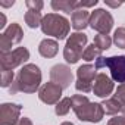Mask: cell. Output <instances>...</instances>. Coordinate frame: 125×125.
I'll list each match as a JSON object with an SVG mask.
<instances>
[{"instance_id":"cell-1","label":"cell","mask_w":125,"mask_h":125,"mask_svg":"<svg viewBox=\"0 0 125 125\" xmlns=\"http://www.w3.org/2000/svg\"><path fill=\"white\" fill-rule=\"evenodd\" d=\"M40 84H41L40 68L34 63H27L18 72L13 84L9 87V91H10V94H16L18 91L31 94V93H35L37 90H40Z\"/></svg>"},{"instance_id":"cell-2","label":"cell","mask_w":125,"mask_h":125,"mask_svg":"<svg viewBox=\"0 0 125 125\" xmlns=\"http://www.w3.org/2000/svg\"><path fill=\"white\" fill-rule=\"evenodd\" d=\"M72 99V109L80 121L85 122H100L104 116L102 103H93L84 94H75Z\"/></svg>"},{"instance_id":"cell-3","label":"cell","mask_w":125,"mask_h":125,"mask_svg":"<svg viewBox=\"0 0 125 125\" xmlns=\"http://www.w3.org/2000/svg\"><path fill=\"white\" fill-rule=\"evenodd\" d=\"M41 31L46 35H52L57 40H63L69 35L71 24L69 21L59 13H47L41 21Z\"/></svg>"},{"instance_id":"cell-4","label":"cell","mask_w":125,"mask_h":125,"mask_svg":"<svg viewBox=\"0 0 125 125\" xmlns=\"http://www.w3.org/2000/svg\"><path fill=\"white\" fill-rule=\"evenodd\" d=\"M87 34L84 32H72L69 38L66 40V44L63 47V59L68 63H77L83 57V53L87 47Z\"/></svg>"},{"instance_id":"cell-5","label":"cell","mask_w":125,"mask_h":125,"mask_svg":"<svg viewBox=\"0 0 125 125\" xmlns=\"http://www.w3.org/2000/svg\"><path fill=\"white\" fill-rule=\"evenodd\" d=\"M96 69L100 68H109L110 71V78L115 83H125V54L121 56H110V57H103L100 56L96 60Z\"/></svg>"},{"instance_id":"cell-6","label":"cell","mask_w":125,"mask_h":125,"mask_svg":"<svg viewBox=\"0 0 125 125\" xmlns=\"http://www.w3.org/2000/svg\"><path fill=\"white\" fill-rule=\"evenodd\" d=\"M30 59V52L27 47H16L8 53H0V66L2 69L13 71L15 68L24 65Z\"/></svg>"},{"instance_id":"cell-7","label":"cell","mask_w":125,"mask_h":125,"mask_svg":"<svg viewBox=\"0 0 125 125\" xmlns=\"http://www.w3.org/2000/svg\"><path fill=\"white\" fill-rule=\"evenodd\" d=\"M97 77V69L94 65L85 63L81 65L77 69V83H75V88L81 93H90L93 91V84L94 80Z\"/></svg>"},{"instance_id":"cell-8","label":"cell","mask_w":125,"mask_h":125,"mask_svg":"<svg viewBox=\"0 0 125 125\" xmlns=\"http://www.w3.org/2000/svg\"><path fill=\"white\" fill-rule=\"evenodd\" d=\"M22 38H24V31H22L21 25L16 24V22L10 24L2 34H0V52L2 53L10 52L12 46L21 43Z\"/></svg>"},{"instance_id":"cell-9","label":"cell","mask_w":125,"mask_h":125,"mask_svg":"<svg viewBox=\"0 0 125 125\" xmlns=\"http://www.w3.org/2000/svg\"><path fill=\"white\" fill-rule=\"evenodd\" d=\"M90 27L99 34H109L113 27V16L104 9H96L90 15Z\"/></svg>"},{"instance_id":"cell-10","label":"cell","mask_w":125,"mask_h":125,"mask_svg":"<svg viewBox=\"0 0 125 125\" xmlns=\"http://www.w3.org/2000/svg\"><path fill=\"white\" fill-rule=\"evenodd\" d=\"M50 80H52V83L60 85L62 88L65 90L74 81V74H72L69 66L57 63V65L52 66V69H50Z\"/></svg>"},{"instance_id":"cell-11","label":"cell","mask_w":125,"mask_h":125,"mask_svg":"<svg viewBox=\"0 0 125 125\" xmlns=\"http://www.w3.org/2000/svg\"><path fill=\"white\" fill-rule=\"evenodd\" d=\"M62 91H63V88H62L60 85L54 84V83H46L40 87L38 90V99L46 103V104H57L62 99Z\"/></svg>"},{"instance_id":"cell-12","label":"cell","mask_w":125,"mask_h":125,"mask_svg":"<svg viewBox=\"0 0 125 125\" xmlns=\"http://www.w3.org/2000/svg\"><path fill=\"white\" fill-rule=\"evenodd\" d=\"M22 106L16 103H3L0 106V125H18Z\"/></svg>"},{"instance_id":"cell-13","label":"cell","mask_w":125,"mask_h":125,"mask_svg":"<svg viewBox=\"0 0 125 125\" xmlns=\"http://www.w3.org/2000/svg\"><path fill=\"white\" fill-rule=\"evenodd\" d=\"M113 88H115V84H113V80L109 75H106L103 72L97 74V77L94 80V84H93V93L97 97L107 99L112 94Z\"/></svg>"},{"instance_id":"cell-14","label":"cell","mask_w":125,"mask_h":125,"mask_svg":"<svg viewBox=\"0 0 125 125\" xmlns=\"http://www.w3.org/2000/svg\"><path fill=\"white\" fill-rule=\"evenodd\" d=\"M90 15L91 13L85 9H78L71 15V25L77 30V32H83V30L90 25Z\"/></svg>"},{"instance_id":"cell-15","label":"cell","mask_w":125,"mask_h":125,"mask_svg":"<svg viewBox=\"0 0 125 125\" xmlns=\"http://www.w3.org/2000/svg\"><path fill=\"white\" fill-rule=\"evenodd\" d=\"M59 52V44L56 40H52V38H44L40 44H38V53L43 56V57H54Z\"/></svg>"},{"instance_id":"cell-16","label":"cell","mask_w":125,"mask_h":125,"mask_svg":"<svg viewBox=\"0 0 125 125\" xmlns=\"http://www.w3.org/2000/svg\"><path fill=\"white\" fill-rule=\"evenodd\" d=\"M50 5L53 10H57V12L74 13L75 10H78V2H75V0H53Z\"/></svg>"},{"instance_id":"cell-17","label":"cell","mask_w":125,"mask_h":125,"mask_svg":"<svg viewBox=\"0 0 125 125\" xmlns=\"http://www.w3.org/2000/svg\"><path fill=\"white\" fill-rule=\"evenodd\" d=\"M102 106H103V110L106 115H118L119 112H122V109L125 106H122L115 97H109V99H104L102 102Z\"/></svg>"},{"instance_id":"cell-18","label":"cell","mask_w":125,"mask_h":125,"mask_svg":"<svg viewBox=\"0 0 125 125\" xmlns=\"http://www.w3.org/2000/svg\"><path fill=\"white\" fill-rule=\"evenodd\" d=\"M44 16H41V12H35V10H27L25 12V24L30 27V28H38L41 27V21H43Z\"/></svg>"},{"instance_id":"cell-19","label":"cell","mask_w":125,"mask_h":125,"mask_svg":"<svg viewBox=\"0 0 125 125\" xmlns=\"http://www.w3.org/2000/svg\"><path fill=\"white\" fill-rule=\"evenodd\" d=\"M71 109H72V99H71V97H63V99H62V100L56 104L54 112H56V115H59V116H63V115H66Z\"/></svg>"},{"instance_id":"cell-20","label":"cell","mask_w":125,"mask_h":125,"mask_svg":"<svg viewBox=\"0 0 125 125\" xmlns=\"http://www.w3.org/2000/svg\"><path fill=\"white\" fill-rule=\"evenodd\" d=\"M112 38L109 37V35H106V34H97L96 37H94V46L97 47V49H100L102 52L103 50H107V49H110V46H112Z\"/></svg>"},{"instance_id":"cell-21","label":"cell","mask_w":125,"mask_h":125,"mask_svg":"<svg viewBox=\"0 0 125 125\" xmlns=\"http://www.w3.org/2000/svg\"><path fill=\"white\" fill-rule=\"evenodd\" d=\"M100 56H102V50H100V49H97L94 44L87 46V47H85V50H84V53H83V59H84L85 62L97 60Z\"/></svg>"},{"instance_id":"cell-22","label":"cell","mask_w":125,"mask_h":125,"mask_svg":"<svg viewBox=\"0 0 125 125\" xmlns=\"http://www.w3.org/2000/svg\"><path fill=\"white\" fill-rule=\"evenodd\" d=\"M113 43L119 49H125V27H119L113 32Z\"/></svg>"},{"instance_id":"cell-23","label":"cell","mask_w":125,"mask_h":125,"mask_svg":"<svg viewBox=\"0 0 125 125\" xmlns=\"http://www.w3.org/2000/svg\"><path fill=\"white\" fill-rule=\"evenodd\" d=\"M15 74L13 71H8V69H2V83H0V85L2 87H10L15 81Z\"/></svg>"},{"instance_id":"cell-24","label":"cell","mask_w":125,"mask_h":125,"mask_svg":"<svg viewBox=\"0 0 125 125\" xmlns=\"http://www.w3.org/2000/svg\"><path fill=\"white\" fill-rule=\"evenodd\" d=\"M113 97H115V99L122 104V106H125V83H122V84H119V85H118V88L115 90Z\"/></svg>"},{"instance_id":"cell-25","label":"cell","mask_w":125,"mask_h":125,"mask_svg":"<svg viewBox=\"0 0 125 125\" xmlns=\"http://www.w3.org/2000/svg\"><path fill=\"white\" fill-rule=\"evenodd\" d=\"M25 5H27L28 10H35V12H41V9L44 6V3L41 0H27Z\"/></svg>"},{"instance_id":"cell-26","label":"cell","mask_w":125,"mask_h":125,"mask_svg":"<svg viewBox=\"0 0 125 125\" xmlns=\"http://www.w3.org/2000/svg\"><path fill=\"white\" fill-rule=\"evenodd\" d=\"M107 125H125V118L124 116H115L107 121Z\"/></svg>"},{"instance_id":"cell-27","label":"cell","mask_w":125,"mask_h":125,"mask_svg":"<svg viewBox=\"0 0 125 125\" xmlns=\"http://www.w3.org/2000/svg\"><path fill=\"white\" fill-rule=\"evenodd\" d=\"M18 125H34V124L31 122V119H30V118L24 116V118H21V121L18 122Z\"/></svg>"},{"instance_id":"cell-28","label":"cell","mask_w":125,"mask_h":125,"mask_svg":"<svg viewBox=\"0 0 125 125\" xmlns=\"http://www.w3.org/2000/svg\"><path fill=\"white\" fill-rule=\"evenodd\" d=\"M104 3H106V6H110V8H119V6H122V3H121V2L115 3V2H109V0L106 2V0H104Z\"/></svg>"},{"instance_id":"cell-29","label":"cell","mask_w":125,"mask_h":125,"mask_svg":"<svg viewBox=\"0 0 125 125\" xmlns=\"http://www.w3.org/2000/svg\"><path fill=\"white\" fill-rule=\"evenodd\" d=\"M5 25H6V16H5V13H0V28H5Z\"/></svg>"},{"instance_id":"cell-30","label":"cell","mask_w":125,"mask_h":125,"mask_svg":"<svg viewBox=\"0 0 125 125\" xmlns=\"http://www.w3.org/2000/svg\"><path fill=\"white\" fill-rule=\"evenodd\" d=\"M13 3H15V2H0V6H3V8H10V6H13Z\"/></svg>"},{"instance_id":"cell-31","label":"cell","mask_w":125,"mask_h":125,"mask_svg":"<svg viewBox=\"0 0 125 125\" xmlns=\"http://www.w3.org/2000/svg\"><path fill=\"white\" fill-rule=\"evenodd\" d=\"M60 125H74V124H72V122H68V121H66V122H62Z\"/></svg>"},{"instance_id":"cell-32","label":"cell","mask_w":125,"mask_h":125,"mask_svg":"<svg viewBox=\"0 0 125 125\" xmlns=\"http://www.w3.org/2000/svg\"><path fill=\"white\" fill-rule=\"evenodd\" d=\"M122 116H124V118H125V107H124V109H122Z\"/></svg>"}]
</instances>
